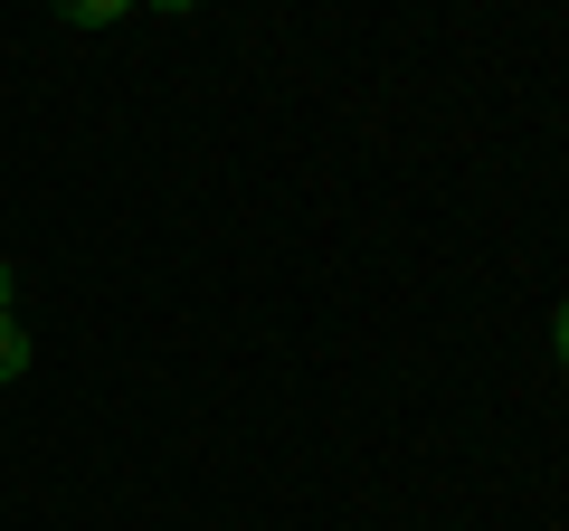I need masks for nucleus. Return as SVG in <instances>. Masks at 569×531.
Here are the masks:
<instances>
[{
	"label": "nucleus",
	"mask_w": 569,
	"mask_h": 531,
	"mask_svg": "<svg viewBox=\"0 0 569 531\" xmlns=\"http://www.w3.org/2000/svg\"><path fill=\"white\" fill-rule=\"evenodd\" d=\"M20 370H29V332L10 313V266H0V380H20Z\"/></svg>",
	"instance_id": "obj_1"
},
{
	"label": "nucleus",
	"mask_w": 569,
	"mask_h": 531,
	"mask_svg": "<svg viewBox=\"0 0 569 531\" xmlns=\"http://www.w3.org/2000/svg\"><path fill=\"white\" fill-rule=\"evenodd\" d=\"M48 10H58L67 29H114L123 10H142V0H48Z\"/></svg>",
	"instance_id": "obj_2"
},
{
	"label": "nucleus",
	"mask_w": 569,
	"mask_h": 531,
	"mask_svg": "<svg viewBox=\"0 0 569 531\" xmlns=\"http://www.w3.org/2000/svg\"><path fill=\"white\" fill-rule=\"evenodd\" d=\"M550 342H560V361H569V304H560V313H550Z\"/></svg>",
	"instance_id": "obj_3"
},
{
	"label": "nucleus",
	"mask_w": 569,
	"mask_h": 531,
	"mask_svg": "<svg viewBox=\"0 0 569 531\" xmlns=\"http://www.w3.org/2000/svg\"><path fill=\"white\" fill-rule=\"evenodd\" d=\"M152 10H200V0H152Z\"/></svg>",
	"instance_id": "obj_4"
}]
</instances>
